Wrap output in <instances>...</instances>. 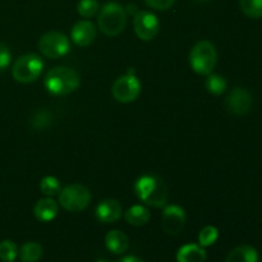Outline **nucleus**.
<instances>
[{"mask_svg":"<svg viewBox=\"0 0 262 262\" xmlns=\"http://www.w3.org/2000/svg\"><path fill=\"white\" fill-rule=\"evenodd\" d=\"M141 92V83L133 74L119 77L113 84V96L117 101L128 104L135 101Z\"/></svg>","mask_w":262,"mask_h":262,"instance_id":"6e6552de","label":"nucleus"},{"mask_svg":"<svg viewBox=\"0 0 262 262\" xmlns=\"http://www.w3.org/2000/svg\"><path fill=\"white\" fill-rule=\"evenodd\" d=\"M206 260V251L204 247L197 245H186L179 248L177 253L178 262H205Z\"/></svg>","mask_w":262,"mask_h":262,"instance_id":"dca6fc26","label":"nucleus"},{"mask_svg":"<svg viewBox=\"0 0 262 262\" xmlns=\"http://www.w3.org/2000/svg\"><path fill=\"white\" fill-rule=\"evenodd\" d=\"M118 262H145V261H142L141 258L136 257V256H125V257L120 258Z\"/></svg>","mask_w":262,"mask_h":262,"instance_id":"c85d7f7f","label":"nucleus"},{"mask_svg":"<svg viewBox=\"0 0 262 262\" xmlns=\"http://www.w3.org/2000/svg\"><path fill=\"white\" fill-rule=\"evenodd\" d=\"M125 220H127L128 224L133 225V227H142V225L147 224L148 220H150V212L146 207L136 205V206H132L127 210Z\"/></svg>","mask_w":262,"mask_h":262,"instance_id":"a211bd4d","label":"nucleus"},{"mask_svg":"<svg viewBox=\"0 0 262 262\" xmlns=\"http://www.w3.org/2000/svg\"><path fill=\"white\" fill-rule=\"evenodd\" d=\"M10 59H12V54H10L9 48L0 42V71H4L9 66Z\"/></svg>","mask_w":262,"mask_h":262,"instance_id":"a878e982","label":"nucleus"},{"mask_svg":"<svg viewBox=\"0 0 262 262\" xmlns=\"http://www.w3.org/2000/svg\"><path fill=\"white\" fill-rule=\"evenodd\" d=\"M253 105L252 95L245 89L232 90L225 100V106L232 114L234 115H246L251 112Z\"/></svg>","mask_w":262,"mask_h":262,"instance_id":"9d476101","label":"nucleus"},{"mask_svg":"<svg viewBox=\"0 0 262 262\" xmlns=\"http://www.w3.org/2000/svg\"><path fill=\"white\" fill-rule=\"evenodd\" d=\"M217 61V53L215 46L210 41H199L192 48L189 54V63L192 69L201 76H209L215 68Z\"/></svg>","mask_w":262,"mask_h":262,"instance_id":"20e7f679","label":"nucleus"},{"mask_svg":"<svg viewBox=\"0 0 262 262\" xmlns=\"http://www.w3.org/2000/svg\"><path fill=\"white\" fill-rule=\"evenodd\" d=\"M100 5L97 0H79L78 5H77V10H78L79 15L83 18H91L99 12Z\"/></svg>","mask_w":262,"mask_h":262,"instance_id":"4be33fe9","label":"nucleus"},{"mask_svg":"<svg viewBox=\"0 0 262 262\" xmlns=\"http://www.w3.org/2000/svg\"><path fill=\"white\" fill-rule=\"evenodd\" d=\"M205 84H206L207 91L211 95H215V96L224 94L225 90H227V81L224 79V77L219 76V74L210 73L207 76L206 83Z\"/></svg>","mask_w":262,"mask_h":262,"instance_id":"aec40b11","label":"nucleus"},{"mask_svg":"<svg viewBox=\"0 0 262 262\" xmlns=\"http://www.w3.org/2000/svg\"><path fill=\"white\" fill-rule=\"evenodd\" d=\"M217 237H219V232L215 227H205L204 229L200 232L199 234V243L201 247H209V246L214 245L216 242Z\"/></svg>","mask_w":262,"mask_h":262,"instance_id":"b1692460","label":"nucleus"},{"mask_svg":"<svg viewBox=\"0 0 262 262\" xmlns=\"http://www.w3.org/2000/svg\"><path fill=\"white\" fill-rule=\"evenodd\" d=\"M148 7L156 10H166L174 4L176 0H145Z\"/></svg>","mask_w":262,"mask_h":262,"instance_id":"cd10ccee","label":"nucleus"},{"mask_svg":"<svg viewBox=\"0 0 262 262\" xmlns=\"http://www.w3.org/2000/svg\"><path fill=\"white\" fill-rule=\"evenodd\" d=\"M38 49L41 54L49 59H56L66 55L71 49L69 40L64 33L51 31L41 36L38 41Z\"/></svg>","mask_w":262,"mask_h":262,"instance_id":"0eeeda50","label":"nucleus"},{"mask_svg":"<svg viewBox=\"0 0 262 262\" xmlns=\"http://www.w3.org/2000/svg\"><path fill=\"white\" fill-rule=\"evenodd\" d=\"M72 40L78 46H89L96 38V27L90 20H79L72 28Z\"/></svg>","mask_w":262,"mask_h":262,"instance_id":"f8f14e48","label":"nucleus"},{"mask_svg":"<svg viewBox=\"0 0 262 262\" xmlns=\"http://www.w3.org/2000/svg\"><path fill=\"white\" fill-rule=\"evenodd\" d=\"M105 245L110 252L115 253V255H122L128 250L129 241H128L127 235L120 230H112L106 234Z\"/></svg>","mask_w":262,"mask_h":262,"instance_id":"2eb2a0df","label":"nucleus"},{"mask_svg":"<svg viewBox=\"0 0 262 262\" xmlns=\"http://www.w3.org/2000/svg\"><path fill=\"white\" fill-rule=\"evenodd\" d=\"M138 12H140V10H138L137 5H135V4H129L127 7V9H125V13H129V14H132V15H136Z\"/></svg>","mask_w":262,"mask_h":262,"instance_id":"c756f323","label":"nucleus"},{"mask_svg":"<svg viewBox=\"0 0 262 262\" xmlns=\"http://www.w3.org/2000/svg\"><path fill=\"white\" fill-rule=\"evenodd\" d=\"M194 2H197V3H207V2H210V0H194Z\"/></svg>","mask_w":262,"mask_h":262,"instance_id":"7c9ffc66","label":"nucleus"},{"mask_svg":"<svg viewBox=\"0 0 262 262\" xmlns=\"http://www.w3.org/2000/svg\"><path fill=\"white\" fill-rule=\"evenodd\" d=\"M36 219L40 222H51L58 215V204L50 197L40 200L33 209Z\"/></svg>","mask_w":262,"mask_h":262,"instance_id":"4468645a","label":"nucleus"},{"mask_svg":"<svg viewBox=\"0 0 262 262\" xmlns=\"http://www.w3.org/2000/svg\"><path fill=\"white\" fill-rule=\"evenodd\" d=\"M18 255V248L12 241H3L0 243V260L13 262Z\"/></svg>","mask_w":262,"mask_h":262,"instance_id":"393cba45","label":"nucleus"},{"mask_svg":"<svg viewBox=\"0 0 262 262\" xmlns=\"http://www.w3.org/2000/svg\"><path fill=\"white\" fill-rule=\"evenodd\" d=\"M42 256V247L38 243L28 242L20 247L19 257L23 262H36Z\"/></svg>","mask_w":262,"mask_h":262,"instance_id":"6ab92c4d","label":"nucleus"},{"mask_svg":"<svg viewBox=\"0 0 262 262\" xmlns=\"http://www.w3.org/2000/svg\"><path fill=\"white\" fill-rule=\"evenodd\" d=\"M91 193L83 184H71L61 189L59 193V202L69 212H81L89 206Z\"/></svg>","mask_w":262,"mask_h":262,"instance_id":"39448f33","label":"nucleus"},{"mask_svg":"<svg viewBox=\"0 0 262 262\" xmlns=\"http://www.w3.org/2000/svg\"><path fill=\"white\" fill-rule=\"evenodd\" d=\"M43 69V63L35 54L22 55L14 63L12 69L13 78L20 83H31L40 77Z\"/></svg>","mask_w":262,"mask_h":262,"instance_id":"423d86ee","label":"nucleus"},{"mask_svg":"<svg viewBox=\"0 0 262 262\" xmlns=\"http://www.w3.org/2000/svg\"><path fill=\"white\" fill-rule=\"evenodd\" d=\"M40 189L46 197H53L60 192V183L54 177H45L40 183Z\"/></svg>","mask_w":262,"mask_h":262,"instance_id":"5701e85b","label":"nucleus"},{"mask_svg":"<svg viewBox=\"0 0 262 262\" xmlns=\"http://www.w3.org/2000/svg\"><path fill=\"white\" fill-rule=\"evenodd\" d=\"M97 23L102 33L106 36H117L124 31L127 25V13L118 3H106L100 10Z\"/></svg>","mask_w":262,"mask_h":262,"instance_id":"7ed1b4c3","label":"nucleus"},{"mask_svg":"<svg viewBox=\"0 0 262 262\" xmlns=\"http://www.w3.org/2000/svg\"><path fill=\"white\" fill-rule=\"evenodd\" d=\"M136 193L138 199L152 207L165 206L169 200L168 187L156 176H143L136 182Z\"/></svg>","mask_w":262,"mask_h":262,"instance_id":"f257e3e1","label":"nucleus"},{"mask_svg":"<svg viewBox=\"0 0 262 262\" xmlns=\"http://www.w3.org/2000/svg\"><path fill=\"white\" fill-rule=\"evenodd\" d=\"M242 12L250 18H262V0H239Z\"/></svg>","mask_w":262,"mask_h":262,"instance_id":"412c9836","label":"nucleus"},{"mask_svg":"<svg viewBox=\"0 0 262 262\" xmlns=\"http://www.w3.org/2000/svg\"><path fill=\"white\" fill-rule=\"evenodd\" d=\"M225 262H258V252L251 246H239L228 255Z\"/></svg>","mask_w":262,"mask_h":262,"instance_id":"f3484780","label":"nucleus"},{"mask_svg":"<svg viewBox=\"0 0 262 262\" xmlns=\"http://www.w3.org/2000/svg\"><path fill=\"white\" fill-rule=\"evenodd\" d=\"M96 262H107V261H104V260H100V261H96Z\"/></svg>","mask_w":262,"mask_h":262,"instance_id":"2f4dec72","label":"nucleus"},{"mask_svg":"<svg viewBox=\"0 0 262 262\" xmlns=\"http://www.w3.org/2000/svg\"><path fill=\"white\" fill-rule=\"evenodd\" d=\"M96 217L99 222L109 224L117 222L122 216V206L117 200H104L96 207Z\"/></svg>","mask_w":262,"mask_h":262,"instance_id":"ddd939ff","label":"nucleus"},{"mask_svg":"<svg viewBox=\"0 0 262 262\" xmlns=\"http://www.w3.org/2000/svg\"><path fill=\"white\" fill-rule=\"evenodd\" d=\"M50 123V114L45 110L36 113V117L33 118V127L35 128H43Z\"/></svg>","mask_w":262,"mask_h":262,"instance_id":"bb28decb","label":"nucleus"},{"mask_svg":"<svg viewBox=\"0 0 262 262\" xmlns=\"http://www.w3.org/2000/svg\"><path fill=\"white\" fill-rule=\"evenodd\" d=\"M135 32L141 40L150 41L155 38L159 32V20L155 14L146 10H141L135 15L133 19Z\"/></svg>","mask_w":262,"mask_h":262,"instance_id":"1a4fd4ad","label":"nucleus"},{"mask_svg":"<svg viewBox=\"0 0 262 262\" xmlns=\"http://www.w3.org/2000/svg\"><path fill=\"white\" fill-rule=\"evenodd\" d=\"M79 76L73 69L56 67L45 77V86L53 95H68L76 91L79 86Z\"/></svg>","mask_w":262,"mask_h":262,"instance_id":"f03ea898","label":"nucleus"},{"mask_svg":"<svg viewBox=\"0 0 262 262\" xmlns=\"http://www.w3.org/2000/svg\"><path fill=\"white\" fill-rule=\"evenodd\" d=\"M184 224H186V212L182 207L174 205L165 207L161 219V227L166 234H179L183 230Z\"/></svg>","mask_w":262,"mask_h":262,"instance_id":"9b49d317","label":"nucleus"}]
</instances>
